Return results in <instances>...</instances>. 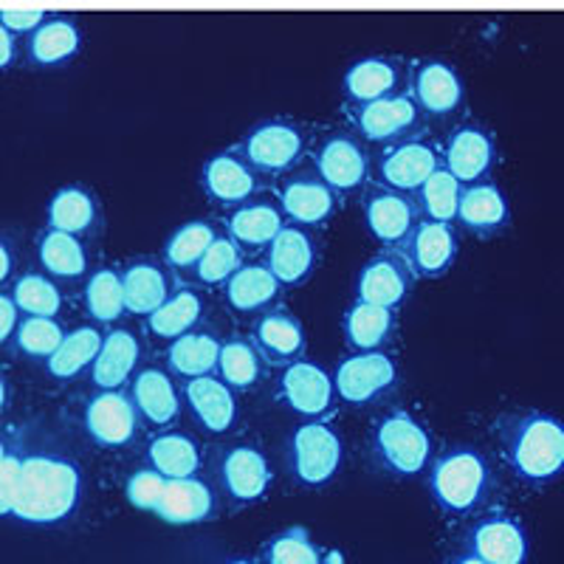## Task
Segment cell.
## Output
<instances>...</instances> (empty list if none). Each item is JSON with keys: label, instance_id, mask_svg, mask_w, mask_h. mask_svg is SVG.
I'll return each instance as SVG.
<instances>
[{"label": "cell", "instance_id": "8d00e7d4", "mask_svg": "<svg viewBox=\"0 0 564 564\" xmlns=\"http://www.w3.org/2000/svg\"><path fill=\"white\" fill-rule=\"evenodd\" d=\"M102 330L97 325H79L77 330L63 336L57 350L45 359V367L57 381L77 379L79 372L88 370L97 359L99 347H102Z\"/></svg>", "mask_w": 564, "mask_h": 564}, {"label": "cell", "instance_id": "b9f144b4", "mask_svg": "<svg viewBox=\"0 0 564 564\" xmlns=\"http://www.w3.org/2000/svg\"><path fill=\"white\" fill-rule=\"evenodd\" d=\"M215 376L231 390H251L257 381L263 379V356L257 352L251 339L220 341Z\"/></svg>", "mask_w": 564, "mask_h": 564}, {"label": "cell", "instance_id": "4dcf8cb0", "mask_svg": "<svg viewBox=\"0 0 564 564\" xmlns=\"http://www.w3.org/2000/svg\"><path fill=\"white\" fill-rule=\"evenodd\" d=\"M280 280L271 274L265 263H243L224 282L226 305L240 316H254L271 311V305L280 300Z\"/></svg>", "mask_w": 564, "mask_h": 564}, {"label": "cell", "instance_id": "7bdbcfd3", "mask_svg": "<svg viewBox=\"0 0 564 564\" xmlns=\"http://www.w3.org/2000/svg\"><path fill=\"white\" fill-rule=\"evenodd\" d=\"M463 184L446 167L435 170L423 181L415 193L421 218L441 220V224H457V206H460Z\"/></svg>", "mask_w": 564, "mask_h": 564}, {"label": "cell", "instance_id": "8992f818", "mask_svg": "<svg viewBox=\"0 0 564 564\" xmlns=\"http://www.w3.org/2000/svg\"><path fill=\"white\" fill-rule=\"evenodd\" d=\"M311 161H314L316 173L334 186L341 198L361 193L370 184L372 161L367 153V141L350 124L322 133L311 144Z\"/></svg>", "mask_w": 564, "mask_h": 564}, {"label": "cell", "instance_id": "f6af8a7d", "mask_svg": "<svg viewBox=\"0 0 564 564\" xmlns=\"http://www.w3.org/2000/svg\"><path fill=\"white\" fill-rule=\"evenodd\" d=\"M29 52L37 65L68 63L79 52V29L65 18L40 23L32 34Z\"/></svg>", "mask_w": 564, "mask_h": 564}, {"label": "cell", "instance_id": "c3c4849f", "mask_svg": "<svg viewBox=\"0 0 564 564\" xmlns=\"http://www.w3.org/2000/svg\"><path fill=\"white\" fill-rule=\"evenodd\" d=\"M65 330L54 316H26L18 325V347L32 359H48L63 341Z\"/></svg>", "mask_w": 564, "mask_h": 564}, {"label": "cell", "instance_id": "ba28073f", "mask_svg": "<svg viewBox=\"0 0 564 564\" xmlns=\"http://www.w3.org/2000/svg\"><path fill=\"white\" fill-rule=\"evenodd\" d=\"M274 200L291 224L319 229L336 218L341 195L314 167H294L274 178Z\"/></svg>", "mask_w": 564, "mask_h": 564}, {"label": "cell", "instance_id": "2e32d148", "mask_svg": "<svg viewBox=\"0 0 564 564\" xmlns=\"http://www.w3.org/2000/svg\"><path fill=\"white\" fill-rule=\"evenodd\" d=\"M361 212H365V224L370 235L387 249L401 246V240L412 231V226L421 220L415 195L392 189V186L370 181L361 189Z\"/></svg>", "mask_w": 564, "mask_h": 564}, {"label": "cell", "instance_id": "db71d44e", "mask_svg": "<svg viewBox=\"0 0 564 564\" xmlns=\"http://www.w3.org/2000/svg\"><path fill=\"white\" fill-rule=\"evenodd\" d=\"M14 59V37L3 23H0V68H7Z\"/></svg>", "mask_w": 564, "mask_h": 564}, {"label": "cell", "instance_id": "816d5d0a", "mask_svg": "<svg viewBox=\"0 0 564 564\" xmlns=\"http://www.w3.org/2000/svg\"><path fill=\"white\" fill-rule=\"evenodd\" d=\"M45 12L43 9H3L0 12V23L9 29V32H34V29L43 23Z\"/></svg>", "mask_w": 564, "mask_h": 564}, {"label": "cell", "instance_id": "680465c9", "mask_svg": "<svg viewBox=\"0 0 564 564\" xmlns=\"http://www.w3.org/2000/svg\"><path fill=\"white\" fill-rule=\"evenodd\" d=\"M224 564H257L254 558H229V562H224Z\"/></svg>", "mask_w": 564, "mask_h": 564}, {"label": "cell", "instance_id": "11a10c76", "mask_svg": "<svg viewBox=\"0 0 564 564\" xmlns=\"http://www.w3.org/2000/svg\"><path fill=\"white\" fill-rule=\"evenodd\" d=\"M12 274V251L7 249V243L0 240V282L7 280Z\"/></svg>", "mask_w": 564, "mask_h": 564}, {"label": "cell", "instance_id": "4fadbf2b", "mask_svg": "<svg viewBox=\"0 0 564 564\" xmlns=\"http://www.w3.org/2000/svg\"><path fill=\"white\" fill-rule=\"evenodd\" d=\"M443 167V153L435 141L412 135V139L384 144L376 161V181L401 193L415 195L421 184L435 170Z\"/></svg>", "mask_w": 564, "mask_h": 564}, {"label": "cell", "instance_id": "277c9868", "mask_svg": "<svg viewBox=\"0 0 564 564\" xmlns=\"http://www.w3.org/2000/svg\"><path fill=\"white\" fill-rule=\"evenodd\" d=\"M367 452L379 471L395 477V480H406L430 466L432 435L410 410L395 406L370 426Z\"/></svg>", "mask_w": 564, "mask_h": 564}, {"label": "cell", "instance_id": "52a82bcc", "mask_svg": "<svg viewBox=\"0 0 564 564\" xmlns=\"http://www.w3.org/2000/svg\"><path fill=\"white\" fill-rule=\"evenodd\" d=\"M347 124L370 144H395V141L412 139L423 133V113L415 99L404 90H398L392 97L372 99V102L347 105L345 102Z\"/></svg>", "mask_w": 564, "mask_h": 564}, {"label": "cell", "instance_id": "74e56055", "mask_svg": "<svg viewBox=\"0 0 564 564\" xmlns=\"http://www.w3.org/2000/svg\"><path fill=\"white\" fill-rule=\"evenodd\" d=\"M218 352L220 341L218 336L212 334H189L178 336L175 341H170L167 350V367L173 376H181V379H198V376H212L215 367H218Z\"/></svg>", "mask_w": 564, "mask_h": 564}, {"label": "cell", "instance_id": "1f68e13d", "mask_svg": "<svg viewBox=\"0 0 564 564\" xmlns=\"http://www.w3.org/2000/svg\"><path fill=\"white\" fill-rule=\"evenodd\" d=\"M139 359L141 345L135 334L124 327H113L102 336V347L90 365V381L97 384V390H122L133 379Z\"/></svg>", "mask_w": 564, "mask_h": 564}, {"label": "cell", "instance_id": "d4e9b609", "mask_svg": "<svg viewBox=\"0 0 564 564\" xmlns=\"http://www.w3.org/2000/svg\"><path fill=\"white\" fill-rule=\"evenodd\" d=\"M119 274H122L124 308L141 319L161 308L175 291L173 271L153 257H133Z\"/></svg>", "mask_w": 564, "mask_h": 564}, {"label": "cell", "instance_id": "44dd1931", "mask_svg": "<svg viewBox=\"0 0 564 564\" xmlns=\"http://www.w3.org/2000/svg\"><path fill=\"white\" fill-rule=\"evenodd\" d=\"M412 285H415V274L401 257V251L384 246L379 254H372L361 265L359 280H356V300L398 311L410 296Z\"/></svg>", "mask_w": 564, "mask_h": 564}, {"label": "cell", "instance_id": "d6a6232c", "mask_svg": "<svg viewBox=\"0 0 564 564\" xmlns=\"http://www.w3.org/2000/svg\"><path fill=\"white\" fill-rule=\"evenodd\" d=\"M398 330V314L392 308L356 300L341 316V336L352 352L384 350Z\"/></svg>", "mask_w": 564, "mask_h": 564}, {"label": "cell", "instance_id": "9a60e30c", "mask_svg": "<svg viewBox=\"0 0 564 564\" xmlns=\"http://www.w3.org/2000/svg\"><path fill=\"white\" fill-rule=\"evenodd\" d=\"M406 94L415 99L423 116L446 119L466 102L460 74L446 59H415L406 68Z\"/></svg>", "mask_w": 564, "mask_h": 564}, {"label": "cell", "instance_id": "60d3db41", "mask_svg": "<svg viewBox=\"0 0 564 564\" xmlns=\"http://www.w3.org/2000/svg\"><path fill=\"white\" fill-rule=\"evenodd\" d=\"M85 308L97 325H113L128 314L124 308L122 274L113 265H102L85 282Z\"/></svg>", "mask_w": 564, "mask_h": 564}, {"label": "cell", "instance_id": "f35d334b", "mask_svg": "<svg viewBox=\"0 0 564 564\" xmlns=\"http://www.w3.org/2000/svg\"><path fill=\"white\" fill-rule=\"evenodd\" d=\"M37 254L43 269L57 280H79L88 274V249L77 235L48 229L40 238Z\"/></svg>", "mask_w": 564, "mask_h": 564}, {"label": "cell", "instance_id": "f546056e", "mask_svg": "<svg viewBox=\"0 0 564 564\" xmlns=\"http://www.w3.org/2000/svg\"><path fill=\"white\" fill-rule=\"evenodd\" d=\"M184 395L189 410L200 421L206 432L212 435H224L238 421V404H235V392L229 384L212 372V376H198V379H186Z\"/></svg>", "mask_w": 564, "mask_h": 564}, {"label": "cell", "instance_id": "9c48e42d", "mask_svg": "<svg viewBox=\"0 0 564 564\" xmlns=\"http://www.w3.org/2000/svg\"><path fill=\"white\" fill-rule=\"evenodd\" d=\"M341 437L327 421H305L289 441V466L300 486L319 488L339 475Z\"/></svg>", "mask_w": 564, "mask_h": 564}, {"label": "cell", "instance_id": "6da1fadb", "mask_svg": "<svg viewBox=\"0 0 564 564\" xmlns=\"http://www.w3.org/2000/svg\"><path fill=\"white\" fill-rule=\"evenodd\" d=\"M491 432L502 463L525 486H547L564 471V421L551 412H500Z\"/></svg>", "mask_w": 564, "mask_h": 564}, {"label": "cell", "instance_id": "30bf717a", "mask_svg": "<svg viewBox=\"0 0 564 564\" xmlns=\"http://www.w3.org/2000/svg\"><path fill=\"white\" fill-rule=\"evenodd\" d=\"M265 175L257 173L254 164L240 153L238 144L220 150V153L209 155L200 167V189H204L206 200L215 206H240L246 200L263 195Z\"/></svg>", "mask_w": 564, "mask_h": 564}, {"label": "cell", "instance_id": "e575fe53", "mask_svg": "<svg viewBox=\"0 0 564 564\" xmlns=\"http://www.w3.org/2000/svg\"><path fill=\"white\" fill-rule=\"evenodd\" d=\"M200 316H204V300H200V294L195 289L181 285V289H175L173 294H170V300L164 302L161 308H155L153 314L144 316V330H148V336H153V339L175 341L178 336L195 330Z\"/></svg>", "mask_w": 564, "mask_h": 564}, {"label": "cell", "instance_id": "4316f807", "mask_svg": "<svg viewBox=\"0 0 564 564\" xmlns=\"http://www.w3.org/2000/svg\"><path fill=\"white\" fill-rule=\"evenodd\" d=\"M406 88V65L401 57H365L345 70L341 90L347 105L392 97Z\"/></svg>", "mask_w": 564, "mask_h": 564}, {"label": "cell", "instance_id": "ffe728a7", "mask_svg": "<svg viewBox=\"0 0 564 564\" xmlns=\"http://www.w3.org/2000/svg\"><path fill=\"white\" fill-rule=\"evenodd\" d=\"M218 480L235 506H251V502L263 500L269 494L274 475H271V463L260 446L238 443L220 457Z\"/></svg>", "mask_w": 564, "mask_h": 564}, {"label": "cell", "instance_id": "603a6c76", "mask_svg": "<svg viewBox=\"0 0 564 564\" xmlns=\"http://www.w3.org/2000/svg\"><path fill=\"white\" fill-rule=\"evenodd\" d=\"M289 224L285 212L280 209L274 198H265V195H257V198L246 200L240 206H231L226 209V235H229L246 254H254V251H265L271 246V240L280 235L282 226Z\"/></svg>", "mask_w": 564, "mask_h": 564}, {"label": "cell", "instance_id": "484cf974", "mask_svg": "<svg viewBox=\"0 0 564 564\" xmlns=\"http://www.w3.org/2000/svg\"><path fill=\"white\" fill-rule=\"evenodd\" d=\"M251 345L263 356L265 365L285 367L305 356V330L294 314L285 308H271L251 325Z\"/></svg>", "mask_w": 564, "mask_h": 564}, {"label": "cell", "instance_id": "836d02e7", "mask_svg": "<svg viewBox=\"0 0 564 564\" xmlns=\"http://www.w3.org/2000/svg\"><path fill=\"white\" fill-rule=\"evenodd\" d=\"M102 224V206L88 186L70 184L57 189L48 200V229L85 238Z\"/></svg>", "mask_w": 564, "mask_h": 564}, {"label": "cell", "instance_id": "681fc988", "mask_svg": "<svg viewBox=\"0 0 564 564\" xmlns=\"http://www.w3.org/2000/svg\"><path fill=\"white\" fill-rule=\"evenodd\" d=\"M164 486H167V477L159 475L155 468L144 466L128 477V482H124V497H128V502L135 511L153 513L161 500V494H164Z\"/></svg>", "mask_w": 564, "mask_h": 564}, {"label": "cell", "instance_id": "83f0119b", "mask_svg": "<svg viewBox=\"0 0 564 564\" xmlns=\"http://www.w3.org/2000/svg\"><path fill=\"white\" fill-rule=\"evenodd\" d=\"M457 224L480 240L502 235L511 226V209H508V200L500 186L491 184V181L463 186Z\"/></svg>", "mask_w": 564, "mask_h": 564}, {"label": "cell", "instance_id": "7dc6e473", "mask_svg": "<svg viewBox=\"0 0 564 564\" xmlns=\"http://www.w3.org/2000/svg\"><path fill=\"white\" fill-rule=\"evenodd\" d=\"M12 300L18 311H23L26 316H57L63 311V294L54 280L43 274L20 276Z\"/></svg>", "mask_w": 564, "mask_h": 564}, {"label": "cell", "instance_id": "7402d4cb", "mask_svg": "<svg viewBox=\"0 0 564 564\" xmlns=\"http://www.w3.org/2000/svg\"><path fill=\"white\" fill-rule=\"evenodd\" d=\"M263 263L280 280L282 289H296L302 282H308L319 265V243L314 231L289 220L265 249Z\"/></svg>", "mask_w": 564, "mask_h": 564}, {"label": "cell", "instance_id": "6f0895ef", "mask_svg": "<svg viewBox=\"0 0 564 564\" xmlns=\"http://www.w3.org/2000/svg\"><path fill=\"white\" fill-rule=\"evenodd\" d=\"M7 398H9V392H7V381L0 379V410H3V406H7Z\"/></svg>", "mask_w": 564, "mask_h": 564}, {"label": "cell", "instance_id": "5bb4252c", "mask_svg": "<svg viewBox=\"0 0 564 564\" xmlns=\"http://www.w3.org/2000/svg\"><path fill=\"white\" fill-rule=\"evenodd\" d=\"M463 551L488 564H525L528 533L511 513L486 511L463 533Z\"/></svg>", "mask_w": 564, "mask_h": 564}, {"label": "cell", "instance_id": "8fae6325", "mask_svg": "<svg viewBox=\"0 0 564 564\" xmlns=\"http://www.w3.org/2000/svg\"><path fill=\"white\" fill-rule=\"evenodd\" d=\"M276 398L305 421H330L339 401L334 376L308 359H296L282 367L276 379Z\"/></svg>", "mask_w": 564, "mask_h": 564}, {"label": "cell", "instance_id": "bcb514c9", "mask_svg": "<svg viewBox=\"0 0 564 564\" xmlns=\"http://www.w3.org/2000/svg\"><path fill=\"white\" fill-rule=\"evenodd\" d=\"M263 564H325V556L308 528L291 525L265 542Z\"/></svg>", "mask_w": 564, "mask_h": 564}, {"label": "cell", "instance_id": "ee69618b", "mask_svg": "<svg viewBox=\"0 0 564 564\" xmlns=\"http://www.w3.org/2000/svg\"><path fill=\"white\" fill-rule=\"evenodd\" d=\"M243 263H246V251L240 249L229 235L220 231L218 238L212 240L209 249L200 254L198 263L186 271V276H189V282H195V285L212 289V285H224V282L229 280V276L235 274Z\"/></svg>", "mask_w": 564, "mask_h": 564}, {"label": "cell", "instance_id": "3957f363", "mask_svg": "<svg viewBox=\"0 0 564 564\" xmlns=\"http://www.w3.org/2000/svg\"><path fill=\"white\" fill-rule=\"evenodd\" d=\"M500 482L480 449L455 443L435 457L430 468V491L435 506L452 517H477L491 506Z\"/></svg>", "mask_w": 564, "mask_h": 564}, {"label": "cell", "instance_id": "ab89813d", "mask_svg": "<svg viewBox=\"0 0 564 564\" xmlns=\"http://www.w3.org/2000/svg\"><path fill=\"white\" fill-rule=\"evenodd\" d=\"M218 235L220 229L212 220H189L170 235L164 251H161V263L167 265L173 274H186Z\"/></svg>", "mask_w": 564, "mask_h": 564}, {"label": "cell", "instance_id": "e0dca14e", "mask_svg": "<svg viewBox=\"0 0 564 564\" xmlns=\"http://www.w3.org/2000/svg\"><path fill=\"white\" fill-rule=\"evenodd\" d=\"M395 249L401 251L415 280H441L455 265L460 240H457L455 224L421 218Z\"/></svg>", "mask_w": 564, "mask_h": 564}, {"label": "cell", "instance_id": "7a4b0ae2", "mask_svg": "<svg viewBox=\"0 0 564 564\" xmlns=\"http://www.w3.org/2000/svg\"><path fill=\"white\" fill-rule=\"evenodd\" d=\"M83 475L77 463L63 455L20 457L18 497L12 517L29 525H57L77 511Z\"/></svg>", "mask_w": 564, "mask_h": 564}, {"label": "cell", "instance_id": "d6986e66", "mask_svg": "<svg viewBox=\"0 0 564 564\" xmlns=\"http://www.w3.org/2000/svg\"><path fill=\"white\" fill-rule=\"evenodd\" d=\"M139 412L122 390H99L85 406V432L99 449H124L139 435Z\"/></svg>", "mask_w": 564, "mask_h": 564}, {"label": "cell", "instance_id": "f5cc1de1", "mask_svg": "<svg viewBox=\"0 0 564 564\" xmlns=\"http://www.w3.org/2000/svg\"><path fill=\"white\" fill-rule=\"evenodd\" d=\"M18 330V305L12 296L0 294V345Z\"/></svg>", "mask_w": 564, "mask_h": 564}, {"label": "cell", "instance_id": "f1b7e54d", "mask_svg": "<svg viewBox=\"0 0 564 564\" xmlns=\"http://www.w3.org/2000/svg\"><path fill=\"white\" fill-rule=\"evenodd\" d=\"M128 395L133 398L141 421H148L150 426H170L181 412L178 390H175L170 372L159 370V367H144V370L133 372Z\"/></svg>", "mask_w": 564, "mask_h": 564}, {"label": "cell", "instance_id": "7c38bea8", "mask_svg": "<svg viewBox=\"0 0 564 564\" xmlns=\"http://www.w3.org/2000/svg\"><path fill=\"white\" fill-rule=\"evenodd\" d=\"M401 381V370L384 350L350 352L334 372V387L339 401L350 406H370L390 395Z\"/></svg>", "mask_w": 564, "mask_h": 564}, {"label": "cell", "instance_id": "ac0fdd59", "mask_svg": "<svg viewBox=\"0 0 564 564\" xmlns=\"http://www.w3.org/2000/svg\"><path fill=\"white\" fill-rule=\"evenodd\" d=\"M443 167L449 170L463 186L488 181L497 164V141L486 124L460 122L452 128L449 139L441 148Z\"/></svg>", "mask_w": 564, "mask_h": 564}, {"label": "cell", "instance_id": "5b68a950", "mask_svg": "<svg viewBox=\"0 0 564 564\" xmlns=\"http://www.w3.org/2000/svg\"><path fill=\"white\" fill-rule=\"evenodd\" d=\"M311 144L314 141L308 124L291 116H269L246 133L238 148L254 164L257 173H263L265 178H280L300 167L302 159L311 153Z\"/></svg>", "mask_w": 564, "mask_h": 564}, {"label": "cell", "instance_id": "cb8c5ba5", "mask_svg": "<svg viewBox=\"0 0 564 564\" xmlns=\"http://www.w3.org/2000/svg\"><path fill=\"white\" fill-rule=\"evenodd\" d=\"M153 513L167 525H200L218 517V497H215V488L198 475L167 480Z\"/></svg>", "mask_w": 564, "mask_h": 564}, {"label": "cell", "instance_id": "9f6ffc18", "mask_svg": "<svg viewBox=\"0 0 564 564\" xmlns=\"http://www.w3.org/2000/svg\"><path fill=\"white\" fill-rule=\"evenodd\" d=\"M449 564H488V562H482V558L471 556V553H468V551H460V553H455V556L449 558Z\"/></svg>", "mask_w": 564, "mask_h": 564}, {"label": "cell", "instance_id": "91938a15", "mask_svg": "<svg viewBox=\"0 0 564 564\" xmlns=\"http://www.w3.org/2000/svg\"><path fill=\"white\" fill-rule=\"evenodd\" d=\"M7 455H9V452H7V443L0 441V460H3V457H7Z\"/></svg>", "mask_w": 564, "mask_h": 564}, {"label": "cell", "instance_id": "d590c367", "mask_svg": "<svg viewBox=\"0 0 564 564\" xmlns=\"http://www.w3.org/2000/svg\"><path fill=\"white\" fill-rule=\"evenodd\" d=\"M148 466L167 480H181L200 471V449L186 432H159L148 443Z\"/></svg>", "mask_w": 564, "mask_h": 564}, {"label": "cell", "instance_id": "f907efd6", "mask_svg": "<svg viewBox=\"0 0 564 564\" xmlns=\"http://www.w3.org/2000/svg\"><path fill=\"white\" fill-rule=\"evenodd\" d=\"M20 480V457L7 455L0 460V517H9L14 508Z\"/></svg>", "mask_w": 564, "mask_h": 564}]
</instances>
